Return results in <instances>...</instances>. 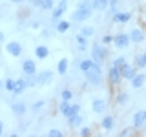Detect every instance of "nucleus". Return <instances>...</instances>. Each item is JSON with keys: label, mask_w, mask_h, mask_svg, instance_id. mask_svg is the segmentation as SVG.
<instances>
[{"label": "nucleus", "mask_w": 146, "mask_h": 137, "mask_svg": "<svg viewBox=\"0 0 146 137\" xmlns=\"http://www.w3.org/2000/svg\"><path fill=\"white\" fill-rule=\"evenodd\" d=\"M108 57H110L108 46H104L102 42H95L93 46H91V55H90V59H91L93 62L104 64V62L108 61Z\"/></svg>", "instance_id": "2"}, {"label": "nucleus", "mask_w": 146, "mask_h": 137, "mask_svg": "<svg viewBox=\"0 0 146 137\" xmlns=\"http://www.w3.org/2000/svg\"><path fill=\"white\" fill-rule=\"evenodd\" d=\"M77 7H90V9H93L91 7V0H79Z\"/></svg>", "instance_id": "43"}, {"label": "nucleus", "mask_w": 146, "mask_h": 137, "mask_svg": "<svg viewBox=\"0 0 146 137\" xmlns=\"http://www.w3.org/2000/svg\"><path fill=\"white\" fill-rule=\"evenodd\" d=\"M80 110H82L80 104H79V102H73V100H71L70 108H68V112H66V119L71 117V115H75V113H80Z\"/></svg>", "instance_id": "27"}, {"label": "nucleus", "mask_w": 146, "mask_h": 137, "mask_svg": "<svg viewBox=\"0 0 146 137\" xmlns=\"http://www.w3.org/2000/svg\"><path fill=\"white\" fill-rule=\"evenodd\" d=\"M73 90H70V88H64L62 91H60V99H64V100H73Z\"/></svg>", "instance_id": "34"}, {"label": "nucleus", "mask_w": 146, "mask_h": 137, "mask_svg": "<svg viewBox=\"0 0 146 137\" xmlns=\"http://www.w3.org/2000/svg\"><path fill=\"white\" fill-rule=\"evenodd\" d=\"M40 37H42V39H49V37H51V29L42 27V29H40Z\"/></svg>", "instance_id": "44"}, {"label": "nucleus", "mask_w": 146, "mask_h": 137, "mask_svg": "<svg viewBox=\"0 0 146 137\" xmlns=\"http://www.w3.org/2000/svg\"><path fill=\"white\" fill-rule=\"evenodd\" d=\"M48 135H49V137H62L64 132L60 130V128H51V130L48 132Z\"/></svg>", "instance_id": "39"}, {"label": "nucleus", "mask_w": 146, "mask_h": 137, "mask_svg": "<svg viewBox=\"0 0 146 137\" xmlns=\"http://www.w3.org/2000/svg\"><path fill=\"white\" fill-rule=\"evenodd\" d=\"M11 112L15 113L17 117H24L26 112H27L26 102H13V104H11Z\"/></svg>", "instance_id": "24"}, {"label": "nucleus", "mask_w": 146, "mask_h": 137, "mask_svg": "<svg viewBox=\"0 0 146 137\" xmlns=\"http://www.w3.org/2000/svg\"><path fill=\"white\" fill-rule=\"evenodd\" d=\"M2 134H4V122L0 121V135H2Z\"/></svg>", "instance_id": "49"}, {"label": "nucleus", "mask_w": 146, "mask_h": 137, "mask_svg": "<svg viewBox=\"0 0 146 137\" xmlns=\"http://www.w3.org/2000/svg\"><path fill=\"white\" fill-rule=\"evenodd\" d=\"M131 44H143L146 40V29L144 27H131V31L128 33Z\"/></svg>", "instance_id": "8"}, {"label": "nucleus", "mask_w": 146, "mask_h": 137, "mask_svg": "<svg viewBox=\"0 0 146 137\" xmlns=\"http://www.w3.org/2000/svg\"><path fill=\"white\" fill-rule=\"evenodd\" d=\"M84 79H86V86H88V88H100V86H102V80H104L102 64L93 62V66L84 73Z\"/></svg>", "instance_id": "1"}, {"label": "nucleus", "mask_w": 146, "mask_h": 137, "mask_svg": "<svg viewBox=\"0 0 146 137\" xmlns=\"http://www.w3.org/2000/svg\"><path fill=\"white\" fill-rule=\"evenodd\" d=\"M75 42H77V49H79V53L88 51V39H86L84 35L77 33V35H75Z\"/></svg>", "instance_id": "23"}, {"label": "nucleus", "mask_w": 146, "mask_h": 137, "mask_svg": "<svg viewBox=\"0 0 146 137\" xmlns=\"http://www.w3.org/2000/svg\"><path fill=\"white\" fill-rule=\"evenodd\" d=\"M53 7H55V0H42V7H40V9H44V11H51Z\"/></svg>", "instance_id": "37"}, {"label": "nucleus", "mask_w": 146, "mask_h": 137, "mask_svg": "<svg viewBox=\"0 0 146 137\" xmlns=\"http://www.w3.org/2000/svg\"><path fill=\"white\" fill-rule=\"evenodd\" d=\"M68 70H70V59H60V61L57 62V73L58 75H66Z\"/></svg>", "instance_id": "25"}, {"label": "nucleus", "mask_w": 146, "mask_h": 137, "mask_svg": "<svg viewBox=\"0 0 146 137\" xmlns=\"http://www.w3.org/2000/svg\"><path fill=\"white\" fill-rule=\"evenodd\" d=\"M126 62H128V61H126V57H122V55H119V57H115V59L111 61V66H115V68H119V70H121V68L124 66Z\"/></svg>", "instance_id": "30"}, {"label": "nucleus", "mask_w": 146, "mask_h": 137, "mask_svg": "<svg viewBox=\"0 0 146 137\" xmlns=\"http://www.w3.org/2000/svg\"><path fill=\"white\" fill-rule=\"evenodd\" d=\"M79 33H80V35H84L86 39H90V37H93V33H95V29H93V27H91V26H82Z\"/></svg>", "instance_id": "31"}, {"label": "nucleus", "mask_w": 146, "mask_h": 137, "mask_svg": "<svg viewBox=\"0 0 146 137\" xmlns=\"http://www.w3.org/2000/svg\"><path fill=\"white\" fill-rule=\"evenodd\" d=\"M4 42H6V33L0 31V44H4Z\"/></svg>", "instance_id": "47"}, {"label": "nucleus", "mask_w": 146, "mask_h": 137, "mask_svg": "<svg viewBox=\"0 0 146 137\" xmlns=\"http://www.w3.org/2000/svg\"><path fill=\"white\" fill-rule=\"evenodd\" d=\"M110 6L108 0H91V7H93V11H106Z\"/></svg>", "instance_id": "26"}, {"label": "nucleus", "mask_w": 146, "mask_h": 137, "mask_svg": "<svg viewBox=\"0 0 146 137\" xmlns=\"http://www.w3.org/2000/svg\"><path fill=\"white\" fill-rule=\"evenodd\" d=\"M2 90H4V80L0 79V91H2Z\"/></svg>", "instance_id": "51"}, {"label": "nucleus", "mask_w": 146, "mask_h": 137, "mask_svg": "<svg viewBox=\"0 0 146 137\" xmlns=\"http://www.w3.org/2000/svg\"><path fill=\"white\" fill-rule=\"evenodd\" d=\"M130 84H131V88H133V90H141V88L146 84V73H144L143 70H139V71H137L135 75L130 79Z\"/></svg>", "instance_id": "10"}, {"label": "nucleus", "mask_w": 146, "mask_h": 137, "mask_svg": "<svg viewBox=\"0 0 146 137\" xmlns=\"http://www.w3.org/2000/svg\"><path fill=\"white\" fill-rule=\"evenodd\" d=\"M6 53L9 57L17 59L24 53V46H22V42H18V40H9V42H6Z\"/></svg>", "instance_id": "6"}, {"label": "nucleus", "mask_w": 146, "mask_h": 137, "mask_svg": "<svg viewBox=\"0 0 146 137\" xmlns=\"http://www.w3.org/2000/svg\"><path fill=\"white\" fill-rule=\"evenodd\" d=\"M49 57V48L46 44H38L35 48V59H38V61H44V59Z\"/></svg>", "instance_id": "22"}, {"label": "nucleus", "mask_w": 146, "mask_h": 137, "mask_svg": "<svg viewBox=\"0 0 146 137\" xmlns=\"http://www.w3.org/2000/svg\"><path fill=\"white\" fill-rule=\"evenodd\" d=\"M71 24H73L71 20H66V18H58V20H55L53 27H55V31H57V33H68V31L71 29Z\"/></svg>", "instance_id": "16"}, {"label": "nucleus", "mask_w": 146, "mask_h": 137, "mask_svg": "<svg viewBox=\"0 0 146 137\" xmlns=\"http://www.w3.org/2000/svg\"><path fill=\"white\" fill-rule=\"evenodd\" d=\"M91 66H93V61H91L90 57H88V59H82V61L79 62V70H80V73H86Z\"/></svg>", "instance_id": "28"}, {"label": "nucleus", "mask_w": 146, "mask_h": 137, "mask_svg": "<svg viewBox=\"0 0 146 137\" xmlns=\"http://www.w3.org/2000/svg\"><path fill=\"white\" fill-rule=\"evenodd\" d=\"M70 104H71V100H64V99H60V102H58L57 110H58V113H60L62 117H66V112H68V108H70Z\"/></svg>", "instance_id": "29"}, {"label": "nucleus", "mask_w": 146, "mask_h": 137, "mask_svg": "<svg viewBox=\"0 0 146 137\" xmlns=\"http://www.w3.org/2000/svg\"><path fill=\"white\" fill-rule=\"evenodd\" d=\"M100 128H102V130H106V132H111L113 128H115V117H113L111 113H106V115H102Z\"/></svg>", "instance_id": "18"}, {"label": "nucleus", "mask_w": 146, "mask_h": 137, "mask_svg": "<svg viewBox=\"0 0 146 137\" xmlns=\"http://www.w3.org/2000/svg\"><path fill=\"white\" fill-rule=\"evenodd\" d=\"M79 135L80 137H90V135H93V130H91V126H84V124H82L79 128Z\"/></svg>", "instance_id": "33"}, {"label": "nucleus", "mask_w": 146, "mask_h": 137, "mask_svg": "<svg viewBox=\"0 0 146 137\" xmlns=\"http://www.w3.org/2000/svg\"><path fill=\"white\" fill-rule=\"evenodd\" d=\"M133 134H135L133 128H124V130L119 132V135H122V137H126V135H133Z\"/></svg>", "instance_id": "41"}, {"label": "nucleus", "mask_w": 146, "mask_h": 137, "mask_svg": "<svg viewBox=\"0 0 146 137\" xmlns=\"http://www.w3.org/2000/svg\"><path fill=\"white\" fill-rule=\"evenodd\" d=\"M113 102H115V106L122 108V106H126V104L130 102V97H128V93H126L124 90L113 91Z\"/></svg>", "instance_id": "13"}, {"label": "nucleus", "mask_w": 146, "mask_h": 137, "mask_svg": "<svg viewBox=\"0 0 146 137\" xmlns=\"http://www.w3.org/2000/svg\"><path fill=\"white\" fill-rule=\"evenodd\" d=\"M68 9V2H64V0H58V4H55V7L51 9V20H58V18L64 17V13H66Z\"/></svg>", "instance_id": "11"}, {"label": "nucleus", "mask_w": 146, "mask_h": 137, "mask_svg": "<svg viewBox=\"0 0 146 137\" xmlns=\"http://www.w3.org/2000/svg\"><path fill=\"white\" fill-rule=\"evenodd\" d=\"M108 2H110V6H108V9H106V11L110 13V15H113V13L117 11V4L121 2V0H108Z\"/></svg>", "instance_id": "38"}, {"label": "nucleus", "mask_w": 146, "mask_h": 137, "mask_svg": "<svg viewBox=\"0 0 146 137\" xmlns=\"http://www.w3.org/2000/svg\"><path fill=\"white\" fill-rule=\"evenodd\" d=\"M113 46H115L117 49H126L128 46H130V37H128V33H124V31H119V33L113 35Z\"/></svg>", "instance_id": "7"}, {"label": "nucleus", "mask_w": 146, "mask_h": 137, "mask_svg": "<svg viewBox=\"0 0 146 137\" xmlns=\"http://www.w3.org/2000/svg\"><path fill=\"white\" fill-rule=\"evenodd\" d=\"M64 2H68V0H64Z\"/></svg>", "instance_id": "52"}, {"label": "nucleus", "mask_w": 146, "mask_h": 137, "mask_svg": "<svg viewBox=\"0 0 146 137\" xmlns=\"http://www.w3.org/2000/svg\"><path fill=\"white\" fill-rule=\"evenodd\" d=\"M53 79H55V71H53V70H42V71H36V84H38V86L51 84Z\"/></svg>", "instance_id": "9"}, {"label": "nucleus", "mask_w": 146, "mask_h": 137, "mask_svg": "<svg viewBox=\"0 0 146 137\" xmlns=\"http://www.w3.org/2000/svg\"><path fill=\"white\" fill-rule=\"evenodd\" d=\"M35 73H36L35 59H24L22 61V75H35Z\"/></svg>", "instance_id": "14"}, {"label": "nucleus", "mask_w": 146, "mask_h": 137, "mask_svg": "<svg viewBox=\"0 0 146 137\" xmlns=\"http://www.w3.org/2000/svg\"><path fill=\"white\" fill-rule=\"evenodd\" d=\"M130 20H131V13L130 11H115L111 15L113 24H128Z\"/></svg>", "instance_id": "12"}, {"label": "nucleus", "mask_w": 146, "mask_h": 137, "mask_svg": "<svg viewBox=\"0 0 146 137\" xmlns=\"http://www.w3.org/2000/svg\"><path fill=\"white\" fill-rule=\"evenodd\" d=\"M133 66L137 70H146V49L144 51H139L133 57Z\"/></svg>", "instance_id": "21"}, {"label": "nucleus", "mask_w": 146, "mask_h": 137, "mask_svg": "<svg viewBox=\"0 0 146 137\" xmlns=\"http://www.w3.org/2000/svg\"><path fill=\"white\" fill-rule=\"evenodd\" d=\"M9 135H11V137H18V132H17V130H13V132H11Z\"/></svg>", "instance_id": "48"}, {"label": "nucleus", "mask_w": 146, "mask_h": 137, "mask_svg": "<svg viewBox=\"0 0 146 137\" xmlns=\"http://www.w3.org/2000/svg\"><path fill=\"white\" fill-rule=\"evenodd\" d=\"M26 90H27V84H26L24 75H22V77H18V79H15V88H13L11 93H13V95H22Z\"/></svg>", "instance_id": "19"}, {"label": "nucleus", "mask_w": 146, "mask_h": 137, "mask_svg": "<svg viewBox=\"0 0 146 137\" xmlns=\"http://www.w3.org/2000/svg\"><path fill=\"white\" fill-rule=\"evenodd\" d=\"M139 20H141V24L146 26V6L141 9V13H139Z\"/></svg>", "instance_id": "42"}, {"label": "nucleus", "mask_w": 146, "mask_h": 137, "mask_svg": "<svg viewBox=\"0 0 146 137\" xmlns=\"http://www.w3.org/2000/svg\"><path fill=\"white\" fill-rule=\"evenodd\" d=\"M131 128L135 132L146 128V110H137L133 115H131Z\"/></svg>", "instance_id": "5"}, {"label": "nucleus", "mask_w": 146, "mask_h": 137, "mask_svg": "<svg viewBox=\"0 0 146 137\" xmlns=\"http://www.w3.org/2000/svg\"><path fill=\"white\" fill-rule=\"evenodd\" d=\"M44 106H46V102H44V100H35V102L31 104V112H33V113H38V112H40V110H42Z\"/></svg>", "instance_id": "35"}, {"label": "nucleus", "mask_w": 146, "mask_h": 137, "mask_svg": "<svg viewBox=\"0 0 146 137\" xmlns=\"http://www.w3.org/2000/svg\"><path fill=\"white\" fill-rule=\"evenodd\" d=\"M29 4H31V7H42V0H29Z\"/></svg>", "instance_id": "45"}, {"label": "nucleus", "mask_w": 146, "mask_h": 137, "mask_svg": "<svg viewBox=\"0 0 146 137\" xmlns=\"http://www.w3.org/2000/svg\"><path fill=\"white\" fill-rule=\"evenodd\" d=\"M137 71H139V70H137V68L133 66V64H130V62H126L124 64V66H122L121 68V77H122V80H130L131 79V77H133L135 75V73Z\"/></svg>", "instance_id": "17"}, {"label": "nucleus", "mask_w": 146, "mask_h": 137, "mask_svg": "<svg viewBox=\"0 0 146 137\" xmlns=\"http://www.w3.org/2000/svg\"><path fill=\"white\" fill-rule=\"evenodd\" d=\"M9 2H15V4H22V2H26V0H9Z\"/></svg>", "instance_id": "50"}, {"label": "nucleus", "mask_w": 146, "mask_h": 137, "mask_svg": "<svg viewBox=\"0 0 146 137\" xmlns=\"http://www.w3.org/2000/svg\"><path fill=\"white\" fill-rule=\"evenodd\" d=\"M40 26H42L40 20H33V22H31V27H33V29H40Z\"/></svg>", "instance_id": "46"}, {"label": "nucleus", "mask_w": 146, "mask_h": 137, "mask_svg": "<svg viewBox=\"0 0 146 137\" xmlns=\"http://www.w3.org/2000/svg\"><path fill=\"white\" fill-rule=\"evenodd\" d=\"M84 124V117H82V113H75V115L68 117V126L71 128V130H75V128H80Z\"/></svg>", "instance_id": "20"}, {"label": "nucleus", "mask_w": 146, "mask_h": 137, "mask_svg": "<svg viewBox=\"0 0 146 137\" xmlns=\"http://www.w3.org/2000/svg\"><path fill=\"white\" fill-rule=\"evenodd\" d=\"M100 42H102L104 46H110V44L113 42V35H111V33H104V35H102V40H100Z\"/></svg>", "instance_id": "40"}, {"label": "nucleus", "mask_w": 146, "mask_h": 137, "mask_svg": "<svg viewBox=\"0 0 146 137\" xmlns=\"http://www.w3.org/2000/svg\"><path fill=\"white\" fill-rule=\"evenodd\" d=\"M13 88H15V79H11V77L4 79V90H7V91H13Z\"/></svg>", "instance_id": "36"}, {"label": "nucleus", "mask_w": 146, "mask_h": 137, "mask_svg": "<svg viewBox=\"0 0 146 137\" xmlns=\"http://www.w3.org/2000/svg\"><path fill=\"white\" fill-rule=\"evenodd\" d=\"M24 79H26L27 88H35V86H38V84H36V73H35V75H24Z\"/></svg>", "instance_id": "32"}, {"label": "nucleus", "mask_w": 146, "mask_h": 137, "mask_svg": "<svg viewBox=\"0 0 146 137\" xmlns=\"http://www.w3.org/2000/svg\"><path fill=\"white\" fill-rule=\"evenodd\" d=\"M106 99L104 97H93V100H91V110H93V113H102L106 112Z\"/></svg>", "instance_id": "15"}, {"label": "nucleus", "mask_w": 146, "mask_h": 137, "mask_svg": "<svg viewBox=\"0 0 146 137\" xmlns=\"http://www.w3.org/2000/svg\"><path fill=\"white\" fill-rule=\"evenodd\" d=\"M91 15H93V9L77 7V9H73V13H71V22H86V20L91 18Z\"/></svg>", "instance_id": "4"}, {"label": "nucleus", "mask_w": 146, "mask_h": 137, "mask_svg": "<svg viewBox=\"0 0 146 137\" xmlns=\"http://www.w3.org/2000/svg\"><path fill=\"white\" fill-rule=\"evenodd\" d=\"M106 82H108V88L111 90V93L115 91L119 86L122 84V77H121V70L115 66H111L110 64V68H108V73H106Z\"/></svg>", "instance_id": "3"}]
</instances>
